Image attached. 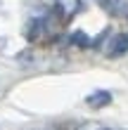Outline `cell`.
I'll return each instance as SVG.
<instances>
[{"label":"cell","instance_id":"obj_1","mask_svg":"<svg viewBox=\"0 0 128 130\" xmlns=\"http://www.w3.org/2000/svg\"><path fill=\"white\" fill-rule=\"evenodd\" d=\"M128 52V33H116L107 43V57H123Z\"/></svg>","mask_w":128,"mask_h":130},{"label":"cell","instance_id":"obj_2","mask_svg":"<svg viewBox=\"0 0 128 130\" xmlns=\"http://www.w3.org/2000/svg\"><path fill=\"white\" fill-rule=\"evenodd\" d=\"M86 104L93 106V109H102V106L111 104V92L109 90H95V92H90L86 97Z\"/></svg>","mask_w":128,"mask_h":130},{"label":"cell","instance_id":"obj_3","mask_svg":"<svg viewBox=\"0 0 128 130\" xmlns=\"http://www.w3.org/2000/svg\"><path fill=\"white\" fill-rule=\"evenodd\" d=\"M114 17H128V0H97Z\"/></svg>","mask_w":128,"mask_h":130},{"label":"cell","instance_id":"obj_4","mask_svg":"<svg viewBox=\"0 0 128 130\" xmlns=\"http://www.w3.org/2000/svg\"><path fill=\"white\" fill-rule=\"evenodd\" d=\"M71 43L78 45V47H90V40H88V36L83 31H76V33H74L71 36Z\"/></svg>","mask_w":128,"mask_h":130},{"label":"cell","instance_id":"obj_5","mask_svg":"<svg viewBox=\"0 0 128 130\" xmlns=\"http://www.w3.org/2000/svg\"><path fill=\"white\" fill-rule=\"evenodd\" d=\"M102 130H111V128H102Z\"/></svg>","mask_w":128,"mask_h":130}]
</instances>
